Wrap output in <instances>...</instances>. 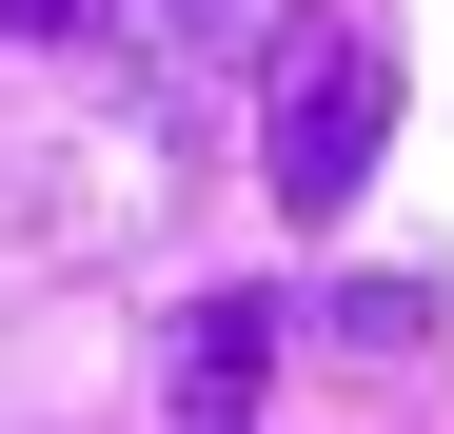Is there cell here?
<instances>
[{
    "mask_svg": "<svg viewBox=\"0 0 454 434\" xmlns=\"http://www.w3.org/2000/svg\"><path fill=\"white\" fill-rule=\"evenodd\" d=\"M375 138H395V40H375V20H317V40L277 59V119H257V178H277V217H356Z\"/></svg>",
    "mask_w": 454,
    "mask_h": 434,
    "instance_id": "1",
    "label": "cell"
},
{
    "mask_svg": "<svg viewBox=\"0 0 454 434\" xmlns=\"http://www.w3.org/2000/svg\"><path fill=\"white\" fill-rule=\"evenodd\" d=\"M257 376H277V297H198V336H178V434H257Z\"/></svg>",
    "mask_w": 454,
    "mask_h": 434,
    "instance_id": "2",
    "label": "cell"
},
{
    "mask_svg": "<svg viewBox=\"0 0 454 434\" xmlns=\"http://www.w3.org/2000/svg\"><path fill=\"white\" fill-rule=\"evenodd\" d=\"M336 336H356V355H415V336H434V276H356Z\"/></svg>",
    "mask_w": 454,
    "mask_h": 434,
    "instance_id": "3",
    "label": "cell"
},
{
    "mask_svg": "<svg viewBox=\"0 0 454 434\" xmlns=\"http://www.w3.org/2000/svg\"><path fill=\"white\" fill-rule=\"evenodd\" d=\"M99 20V0H0V40H80Z\"/></svg>",
    "mask_w": 454,
    "mask_h": 434,
    "instance_id": "4",
    "label": "cell"
},
{
    "mask_svg": "<svg viewBox=\"0 0 454 434\" xmlns=\"http://www.w3.org/2000/svg\"><path fill=\"white\" fill-rule=\"evenodd\" d=\"M159 40H238V0H159Z\"/></svg>",
    "mask_w": 454,
    "mask_h": 434,
    "instance_id": "5",
    "label": "cell"
}]
</instances>
